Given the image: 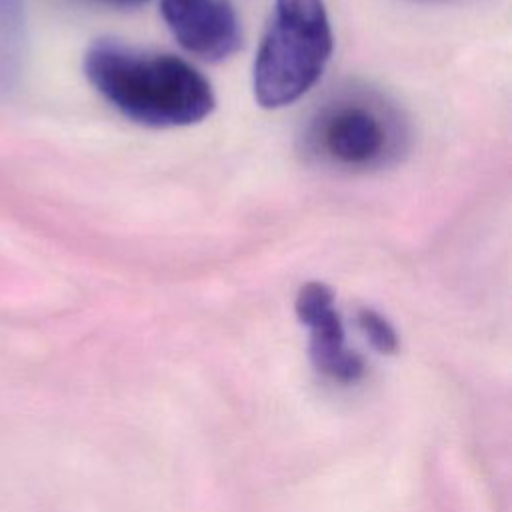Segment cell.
Returning <instances> with one entry per match:
<instances>
[{
    "label": "cell",
    "mask_w": 512,
    "mask_h": 512,
    "mask_svg": "<svg viewBox=\"0 0 512 512\" xmlns=\"http://www.w3.org/2000/svg\"><path fill=\"white\" fill-rule=\"evenodd\" d=\"M358 326L364 332L366 340L374 350L380 354H396L400 340L394 330V326L388 322L386 316L372 308H362L358 310Z\"/></svg>",
    "instance_id": "52a82bcc"
},
{
    "label": "cell",
    "mask_w": 512,
    "mask_h": 512,
    "mask_svg": "<svg viewBox=\"0 0 512 512\" xmlns=\"http://www.w3.org/2000/svg\"><path fill=\"white\" fill-rule=\"evenodd\" d=\"M160 14L190 54L220 62L230 58L240 42V22L228 0H160Z\"/></svg>",
    "instance_id": "5b68a950"
},
{
    "label": "cell",
    "mask_w": 512,
    "mask_h": 512,
    "mask_svg": "<svg viewBox=\"0 0 512 512\" xmlns=\"http://www.w3.org/2000/svg\"><path fill=\"white\" fill-rule=\"evenodd\" d=\"M398 112L372 92H344L326 102L308 124L314 156L338 168L368 170L390 162L402 148Z\"/></svg>",
    "instance_id": "3957f363"
},
{
    "label": "cell",
    "mask_w": 512,
    "mask_h": 512,
    "mask_svg": "<svg viewBox=\"0 0 512 512\" xmlns=\"http://www.w3.org/2000/svg\"><path fill=\"white\" fill-rule=\"evenodd\" d=\"M332 46L322 0H276L252 68L256 102L264 108L296 102L322 76Z\"/></svg>",
    "instance_id": "7a4b0ae2"
},
{
    "label": "cell",
    "mask_w": 512,
    "mask_h": 512,
    "mask_svg": "<svg viewBox=\"0 0 512 512\" xmlns=\"http://www.w3.org/2000/svg\"><path fill=\"white\" fill-rule=\"evenodd\" d=\"M22 58V2L0 0V90L16 82Z\"/></svg>",
    "instance_id": "8992f818"
},
{
    "label": "cell",
    "mask_w": 512,
    "mask_h": 512,
    "mask_svg": "<svg viewBox=\"0 0 512 512\" xmlns=\"http://www.w3.org/2000/svg\"><path fill=\"white\" fill-rule=\"evenodd\" d=\"M84 72L108 104L144 126H190L216 104L210 82L174 54L98 40L84 56Z\"/></svg>",
    "instance_id": "6da1fadb"
},
{
    "label": "cell",
    "mask_w": 512,
    "mask_h": 512,
    "mask_svg": "<svg viewBox=\"0 0 512 512\" xmlns=\"http://www.w3.org/2000/svg\"><path fill=\"white\" fill-rule=\"evenodd\" d=\"M298 320L310 330V360L314 368L338 384H354L364 372V358L346 348L344 324L334 308V292L324 282L300 286L294 302Z\"/></svg>",
    "instance_id": "277c9868"
},
{
    "label": "cell",
    "mask_w": 512,
    "mask_h": 512,
    "mask_svg": "<svg viewBox=\"0 0 512 512\" xmlns=\"http://www.w3.org/2000/svg\"><path fill=\"white\" fill-rule=\"evenodd\" d=\"M92 2H98V4H104V6H112V8H136V6L146 4L148 0H92Z\"/></svg>",
    "instance_id": "ba28073f"
}]
</instances>
